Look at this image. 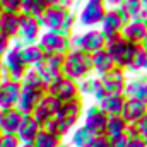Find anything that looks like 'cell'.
Segmentation results:
<instances>
[{
    "mask_svg": "<svg viewBox=\"0 0 147 147\" xmlns=\"http://www.w3.org/2000/svg\"><path fill=\"white\" fill-rule=\"evenodd\" d=\"M82 115H84V103L80 98L74 99V101L62 103L57 116L48 125H45V130L65 139L69 134H72L74 128H77V123L80 121Z\"/></svg>",
    "mask_w": 147,
    "mask_h": 147,
    "instance_id": "1",
    "label": "cell"
},
{
    "mask_svg": "<svg viewBox=\"0 0 147 147\" xmlns=\"http://www.w3.org/2000/svg\"><path fill=\"white\" fill-rule=\"evenodd\" d=\"M62 75L70 79L74 82H80L87 77L92 75V63H91V55L72 48L65 58H63V67H62Z\"/></svg>",
    "mask_w": 147,
    "mask_h": 147,
    "instance_id": "2",
    "label": "cell"
},
{
    "mask_svg": "<svg viewBox=\"0 0 147 147\" xmlns=\"http://www.w3.org/2000/svg\"><path fill=\"white\" fill-rule=\"evenodd\" d=\"M2 69H3L5 79H12V80H19V82L24 77V74L28 72V65L22 60V45L17 39L12 41L9 51L3 55Z\"/></svg>",
    "mask_w": 147,
    "mask_h": 147,
    "instance_id": "3",
    "label": "cell"
},
{
    "mask_svg": "<svg viewBox=\"0 0 147 147\" xmlns=\"http://www.w3.org/2000/svg\"><path fill=\"white\" fill-rule=\"evenodd\" d=\"M106 46V38L103 36L99 28H92V29H84L80 33H72L70 34V48L75 50H82L89 55L105 50Z\"/></svg>",
    "mask_w": 147,
    "mask_h": 147,
    "instance_id": "4",
    "label": "cell"
},
{
    "mask_svg": "<svg viewBox=\"0 0 147 147\" xmlns=\"http://www.w3.org/2000/svg\"><path fill=\"white\" fill-rule=\"evenodd\" d=\"M46 94L57 98L60 103H67V101H74V99L80 98L79 84L67 79V77H63L62 74L46 82Z\"/></svg>",
    "mask_w": 147,
    "mask_h": 147,
    "instance_id": "5",
    "label": "cell"
},
{
    "mask_svg": "<svg viewBox=\"0 0 147 147\" xmlns=\"http://www.w3.org/2000/svg\"><path fill=\"white\" fill-rule=\"evenodd\" d=\"M106 5L103 2H91L86 0L82 3V7L79 9L77 16V26L86 28V29H92V28H99L105 16H106Z\"/></svg>",
    "mask_w": 147,
    "mask_h": 147,
    "instance_id": "6",
    "label": "cell"
},
{
    "mask_svg": "<svg viewBox=\"0 0 147 147\" xmlns=\"http://www.w3.org/2000/svg\"><path fill=\"white\" fill-rule=\"evenodd\" d=\"M38 45L43 48L45 53H57V55H67L70 48V36L60 33V31H43L38 39Z\"/></svg>",
    "mask_w": 147,
    "mask_h": 147,
    "instance_id": "7",
    "label": "cell"
},
{
    "mask_svg": "<svg viewBox=\"0 0 147 147\" xmlns=\"http://www.w3.org/2000/svg\"><path fill=\"white\" fill-rule=\"evenodd\" d=\"M130 19L127 17V14L123 12L121 7H111V9L106 10V16L103 19L99 29H101L103 36L106 39H110V38L116 36V34H121V29L125 28V24Z\"/></svg>",
    "mask_w": 147,
    "mask_h": 147,
    "instance_id": "8",
    "label": "cell"
},
{
    "mask_svg": "<svg viewBox=\"0 0 147 147\" xmlns=\"http://www.w3.org/2000/svg\"><path fill=\"white\" fill-rule=\"evenodd\" d=\"M82 116H84L82 127L87 132H91L94 137H99V135H105L106 134V125H108V118L110 116L101 110L98 105L89 106Z\"/></svg>",
    "mask_w": 147,
    "mask_h": 147,
    "instance_id": "9",
    "label": "cell"
},
{
    "mask_svg": "<svg viewBox=\"0 0 147 147\" xmlns=\"http://www.w3.org/2000/svg\"><path fill=\"white\" fill-rule=\"evenodd\" d=\"M41 33H43V29H41V24H39V21H38L36 17L21 14V24H19L17 41H19L22 46L36 45L39 36H41Z\"/></svg>",
    "mask_w": 147,
    "mask_h": 147,
    "instance_id": "10",
    "label": "cell"
},
{
    "mask_svg": "<svg viewBox=\"0 0 147 147\" xmlns=\"http://www.w3.org/2000/svg\"><path fill=\"white\" fill-rule=\"evenodd\" d=\"M60 105L62 103L57 98H53L50 94H45L43 96V99L38 103L36 110L33 111V118L41 125V128H45V125H48L57 116V113L60 110Z\"/></svg>",
    "mask_w": 147,
    "mask_h": 147,
    "instance_id": "11",
    "label": "cell"
},
{
    "mask_svg": "<svg viewBox=\"0 0 147 147\" xmlns=\"http://www.w3.org/2000/svg\"><path fill=\"white\" fill-rule=\"evenodd\" d=\"M21 94H22L21 82L3 77L2 82H0V110L16 108L17 103H19Z\"/></svg>",
    "mask_w": 147,
    "mask_h": 147,
    "instance_id": "12",
    "label": "cell"
},
{
    "mask_svg": "<svg viewBox=\"0 0 147 147\" xmlns=\"http://www.w3.org/2000/svg\"><path fill=\"white\" fill-rule=\"evenodd\" d=\"M63 58L65 55H57V53H46L45 58L38 63L36 69L38 72L41 74V77L48 82L50 79L57 77L62 74V67H63Z\"/></svg>",
    "mask_w": 147,
    "mask_h": 147,
    "instance_id": "13",
    "label": "cell"
},
{
    "mask_svg": "<svg viewBox=\"0 0 147 147\" xmlns=\"http://www.w3.org/2000/svg\"><path fill=\"white\" fill-rule=\"evenodd\" d=\"M101 79V84L106 91V94H118V92H123L125 87H127V72L120 67H115L113 70H110L108 74H105Z\"/></svg>",
    "mask_w": 147,
    "mask_h": 147,
    "instance_id": "14",
    "label": "cell"
},
{
    "mask_svg": "<svg viewBox=\"0 0 147 147\" xmlns=\"http://www.w3.org/2000/svg\"><path fill=\"white\" fill-rule=\"evenodd\" d=\"M65 14H67L65 9L50 5V7L45 10V14L38 19L39 24H41V29H43V31H60V26H62V22H63Z\"/></svg>",
    "mask_w": 147,
    "mask_h": 147,
    "instance_id": "15",
    "label": "cell"
},
{
    "mask_svg": "<svg viewBox=\"0 0 147 147\" xmlns=\"http://www.w3.org/2000/svg\"><path fill=\"white\" fill-rule=\"evenodd\" d=\"M22 113L17 108H7V110H0V130L2 134L7 135H16L21 121H22Z\"/></svg>",
    "mask_w": 147,
    "mask_h": 147,
    "instance_id": "16",
    "label": "cell"
},
{
    "mask_svg": "<svg viewBox=\"0 0 147 147\" xmlns=\"http://www.w3.org/2000/svg\"><path fill=\"white\" fill-rule=\"evenodd\" d=\"M121 36L128 43L142 45L147 36V24L144 22V19H132L121 29Z\"/></svg>",
    "mask_w": 147,
    "mask_h": 147,
    "instance_id": "17",
    "label": "cell"
},
{
    "mask_svg": "<svg viewBox=\"0 0 147 147\" xmlns=\"http://www.w3.org/2000/svg\"><path fill=\"white\" fill-rule=\"evenodd\" d=\"M39 132H41V125L33 118V115H24L22 121H21V127H19L16 135H17L21 144H34Z\"/></svg>",
    "mask_w": 147,
    "mask_h": 147,
    "instance_id": "18",
    "label": "cell"
},
{
    "mask_svg": "<svg viewBox=\"0 0 147 147\" xmlns=\"http://www.w3.org/2000/svg\"><path fill=\"white\" fill-rule=\"evenodd\" d=\"M77 84H79V94H80V98L82 96H89L96 103H99L106 96V91H105V87L101 84V79L96 77V75H91V77H87V79H84V80H80Z\"/></svg>",
    "mask_w": 147,
    "mask_h": 147,
    "instance_id": "19",
    "label": "cell"
},
{
    "mask_svg": "<svg viewBox=\"0 0 147 147\" xmlns=\"http://www.w3.org/2000/svg\"><path fill=\"white\" fill-rule=\"evenodd\" d=\"M146 113H147L146 103L137 101V99H132V98H127L125 99V105H123V110H121V118L127 123H139L144 118Z\"/></svg>",
    "mask_w": 147,
    "mask_h": 147,
    "instance_id": "20",
    "label": "cell"
},
{
    "mask_svg": "<svg viewBox=\"0 0 147 147\" xmlns=\"http://www.w3.org/2000/svg\"><path fill=\"white\" fill-rule=\"evenodd\" d=\"M19 24H21V14H10V12L0 14V34L9 38L10 41L17 39Z\"/></svg>",
    "mask_w": 147,
    "mask_h": 147,
    "instance_id": "21",
    "label": "cell"
},
{
    "mask_svg": "<svg viewBox=\"0 0 147 147\" xmlns=\"http://www.w3.org/2000/svg\"><path fill=\"white\" fill-rule=\"evenodd\" d=\"M91 63H92V75H96V77H103L105 74H108L110 70H113L116 67L106 50H99V51L92 53L91 55Z\"/></svg>",
    "mask_w": 147,
    "mask_h": 147,
    "instance_id": "22",
    "label": "cell"
},
{
    "mask_svg": "<svg viewBox=\"0 0 147 147\" xmlns=\"http://www.w3.org/2000/svg\"><path fill=\"white\" fill-rule=\"evenodd\" d=\"M125 99H127V96H125L123 92H118V94H106V96L98 103V106L105 111L108 116H121V110H123Z\"/></svg>",
    "mask_w": 147,
    "mask_h": 147,
    "instance_id": "23",
    "label": "cell"
},
{
    "mask_svg": "<svg viewBox=\"0 0 147 147\" xmlns=\"http://www.w3.org/2000/svg\"><path fill=\"white\" fill-rule=\"evenodd\" d=\"M22 91H33V92H45L46 94V80L41 77L36 69H28L24 77L21 79Z\"/></svg>",
    "mask_w": 147,
    "mask_h": 147,
    "instance_id": "24",
    "label": "cell"
},
{
    "mask_svg": "<svg viewBox=\"0 0 147 147\" xmlns=\"http://www.w3.org/2000/svg\"><path fill=\"white\" fill-rule=\"evenodd\" d=\"M123 94L127 98L142 101L147 105V77H135V79L128 80Z\"/></svg>",
    "mask_w": 147,
    "mask_h": 147,
    "instance_id": "25",
    "label": "cell"
},
{
    "mask_svg": "<svg viewBox=\"0 0 147 147\" xmlns=\"http://www.w3.org/2000/svg\"><path fill=\"white\" fill-rule=\"evenodd\" d=\"M45 92H33V91H22L19 103H17V110L21 111L22 115H33V111L36 110L38 103L43 99Z\"/></svg>",
    "mask_w": 147,
    "mask_h": 147,
    "instance_id": "26",
    "label": "cell"
},
{
    "mask_svg": "<svg viewBox=\"0 0 147 147\" xmlns=\"http://www.w3.org/2000/svg\"><path fill=\"white\" fill-rule=\"evenodd\" d=\"M45 51L39 45H28V46H22V60L24 63L28 65V69H34L38 63L45 58Z\"/></svg>",
    "mask_w": 147,
    "mask_h": 147,
    "instance_id": "27",
    "label": "cell"
},
{
    "mask_svg": "<svg viewBox=\"0 0 147 147\" xmlns=\"http://www.w3.org/2000/svg\"><path fill=\"white\" fill-rule=\"evenodd\" d=\"M125 46H127V41L123 39L121 34H116V36L106 39V46H105V50L110 53V57L113 58L115 65H118V63H120L121 55H123V51H125Z\"/></svg>",
    "mask_w": 147,
    "mask_h": 147,
    "instance_id": "28",
    "label": "cell"
},
{
    "mask_svg": "<svg viewBox=\"0 0 147 147\" xmlns=\"http://www.w3.org/2000/svg\"><path fill=\"white\" fill-rule=\"evenodd\" d=\"M48 7H50L48 0H22V10H21V14L39 19Z\"/></svg>",
    "mask_w": 147,
    "mask_h": 147,
    "instance_id": "29",
    "label": "cell"
},
{
    "mask_svg": "<svg viewBox=\"0 0 147 147\" xmlns=\"http://www.w3.org/2000/svg\"><path fill=\"white\" fill-rule=\"evenodd\" d=\"M33 146L34 147H65V144H63V139L60 135H55V134L41 128V132L38 134Z\"/></svg>",
    "mask_w": 147,
    "mask_h": 147,
    "instance_id": "30",
    "label": "cell"
},
{
    "mask_svg": "<svg viewBox=\"0 0 147 147\" xmlns=\"http://www.w3.org/2000/svg\"><path fill=\"white\" fill-rule=\"evenodd\" d=\"M92 142H94V135L87 132L82 125L72 130V137H70L72 147H91Z\"/></svg>",
    "mask_w": 147,
    "mask_h": 147,
    "instance_id": "31",
    "label": "cell"
},
{
    "mask_svg": "<svg viewBox=\"0 0 147 147\" xmlns=\"http://www.w3.org/2000/svg\"><path fill=\"white\" fill-rule=\"evenodd\" d=\"M127 127L128 123L121 118V116H110L108 118V125H106V137L108 139H115V137H120L127 132Z\"/></svg>",
    "mask_w": 147,
    "mask_h": 147,
    "instance_id": "32",
    "label": "cell"
},
{
    "mask_svg": "<svg viewBox=\"0 0 147 147\" xmlns=\"http://www.w3.org/2000/svg\"><path fill=\"white\" fill-rule=\"evenodd\" d=\"M123 12L127 14V17L132 21V19H144V9L140 5V2H134V0H125L121 5Z\"/></svg>",
    "mask_w": 147,
    "mask_h": 147,
    "instance_id": "33",
    "label": "cell"
},
{
    "mask_svg": "<svg viewBox=\"0 0 147 147\" xmlns=\"http://www.w3.org/2000/svg\"><path fill=\"white\" fill-rule=\"evenodd\" d=\"M144 63H146V48L140 46L137 50V53L134 55L130 65L127 67L125 72H130V74H139V72H144Z\"/></svg>",
    "mask_w": 147,
    "mask_h": 147,
    "instance_id": "34",
    "label": "cell"
},
{
    "mask_svg": "<svg viewBox=\"0 0 147 147\" xmlns=\"http://www.w3.org/2000/svg\"><path fill=\"white\" fill-rule=\"evenodd\" d=\"M75 28H77V16L74 10H67L65 17H63V22L60 26V33L70 36L72 33H75Z\"/></svg>",
    "mask_w": 147,
    "mask_h": 147,
    "instance_id": "35",
    "label": "cell"
},
{
    "mask_svg": "<svg viewBox=\"0 0 147 147\" xmlns=\"http://www.w3.org/2000/svg\"><path fill=\"white\" fill-rule=\"evenodd\" d=\"M0 7H2L3 12L21 14V10H22V0H0Z\"/></svg>",
    "mask_w": 147,
    "mask_h": 147,
    "instance_id": "36",
    "label": "cell"
},
{
    "mask_svg": "<svg viewBox=\"0 0 147 147\" xmlns=\"http://www.w3.org/2000/svg\"><path fill=\"white\" fill-rule=\"evenodd\" d=\"M0 147H21V142H19L17 135L2 134V137H0Z\"/></svg>",
    "mask_w": 147,
    "mask_h": 147,
    "instance_id": "37",
    "label": "cell"
},
{
    "mask_svg": "<svg viewBox=\"0 0 147 147\" xmlns=\"http://www.w3.org/2000/svg\"><path fill=\"white\" fill-rule=\"evenodd\" d=\"M77 0H48L50 5H55V7H62L65 10H72L74 5H75Z\"/></svg>",
    "mask_w": 147,
    "mask_h": 147,
    "instance_id": "38",
    "label": "cell"
},
{
    "mask_svg": "<svg viewBox=\"0 0 147 147\" xmlns=\"http://www.w3.org/2000/svg\"><path fill=\"white\" fill-rule=\"evenodd\" d=\"M10 45H12V41H10L9 38H5L3 34H0V58H3V55L9 51Z\"/></svg>",
    "mask_w": 147,
    "mask_h": 147,
    "instance_id": "39",
    "label": "cell"
},
{
    "mask_svg": "<svg viewBox=\"0 0 147 147\" xmlns=\"http://www.w3.org/2000/svg\"><path fill=\"white\" fill-rule=\"evenodd\" d=\"M91 147H111V142L106 135H99V137H94V142Z\"/></svg>",
    "mask_w": 147,
    "mask_h": 147,
    "instance_id": "40",
    "label": "cell"
},
{
    "mask_svg": "<svg viewBox=\"0 0 147 147\" xmlns=\"http://www.w3.org/2000/svg\"><path fill=\"white\" fill-rule=\"evenodd\" d=\"M111 147H127V142H128V137L123 134L120 137H115V139H110Z\"/></svg>",
    "mask_w": 147,
    "mask_h": 147,
    "instance_id": "41",
    "label": "cell"
},
{
    "mask_svg": "<svg viewBox=\"0 0 147 147\" xmlns=\"http://www.w3.org/2000/svg\"><path fill=\"white\" fill-rule=\"evenodd\" d=\"M127 147H147V146L140 140V139H128Z\"/></svg>",
    "mask_w": 147,
    "mask_h": 147,
    "instance_id": "42",
    "label": "cell"
},
{
    "mask_svg": "<svg viewBox=\"0 0 147 147\" xmlns=\"http://www.w3.org/2000/svg\"><path fill=\"white\" fill-rule=\"evenodd\" d=\"M125 0H105V5L106 9H111V7H120Z\"/></svg>",
    "mask_w": 147,
    "mask_h": 147,
    "instance_id": "43",
    "label": "cell"
},
{
    "mask_svg": "<svg viewBox=\"0 0 147 147\" xmlns=\"http://www.w3.org/2000/svg\"><path fill=\"white\" fill-rule=\"evenodd\" d=\"M140 5L144 9V14H147V0H140Z\"/></svg>",
    "mask_w": 147,
    "mask_h": 147,
    "instance_id": "44",
    "label": "cell"
},
{
    "mask_svg": "<svg viewBox=\"0 0 147 147\" xmlns=\"http://www.w3.org/2000/svg\"><path fill=\"white\" fill-rule=\"evenodd\" d=\"M3 79V69H2V58H0V82Z\"/></svg>",
    "mask_w": 147,
    "mask_h": 147,
    "instance_id": "45",
    "label": "cell"
},
{
    "mask_svg": "<svg viewBox=\"0 0 147 147\" xmlns=\"http://www.w3.org/2000/svg\"><path fill=\"white\" fill-rule=\"evenodd\" d=\"M144 72H147V50H146V63H144Z\"/></svg>",
    "mask_w": 147,
    "mask_h": 147,
    "instance_id": "46",
    "label": "cell"
},
{
    "mask_svg": "<svg viewBox=\"0 0 147 147\" xmlns=\"http://www.w3.org/2000/svg\"><path fill=\"white\" fill-rule=\"evenodd\" d=\"M21 147H34L33 144H21Z\"/></svg>",
    "mask_w": 147,
    "mask_h": 147,
    "instance_id": "47",
    "label": "cell"
},
{
    "mask_svg": "<svg viewBox=\"0 0 147 147\" xmlns=\"http://www.w3.org/2000/svg\"><path fill=\"white\" fill-rule=\"evenodd\" d=\"M142 46H144V48L147 50V36H146V39H144V43H142Z\"/></svg>",
    "mask_w": 147,
    "mask_h": 147,
    "instance_id": "48",
    "label": "cell"
},
{
    "mask_svg": "<svg viewBox=\"0 0 147 147\" xmlns=\"http://www.w3.org/2000/svg\"><path fill=\"white\" fill-rule=\"evenodd\" d=\"M144 22L147 24V14H144Z\"/></svg>",
    "mask_w": 147,
    "mask_h": 147,
    "instance_id": "49",
    "label": "cell"
},
{
    "mask_svg": "<svg viewBox=\"0 0 147 147\" xmlns=\"http://www.w3.org/2000/svg\"><path fill=\"white\" fill-rule=\"evenodd\" d=\"M2 12H3V10H2V7H0V14H2Z\"/></svg>",
    "mask_w": 147,
    "mask_h": 147,
    "instance_id": "50",
    "label": "cell"
},
{
    "mask_svg": "<svg viewBox=\"0 0 147 147\" xmlns=\"http://www.w3.org/2000/svg\"><path fill=\"white\" fill-rule=\"evenodd\" d=\"M0 137H2V130H0Z\"/></svg>",
    "mask_w": 147,
    "mask_h": 147,
    "instance_id": "51",
    "label": "cell"
},
{
    "mask_svg": "<svg viewBox=\"0 0 147 147\" xmlns=\"http://www.w3.org/2000/svg\"><path fill=\"white\" fill-rule=\"evenodd\" d=\"M134 2H140V0H134Z\"/></svg>",
    "mask_w": 147,
    "mask_h": 147,
    "instance_id": "52",
    "label": "cell"
}]
</instances>
